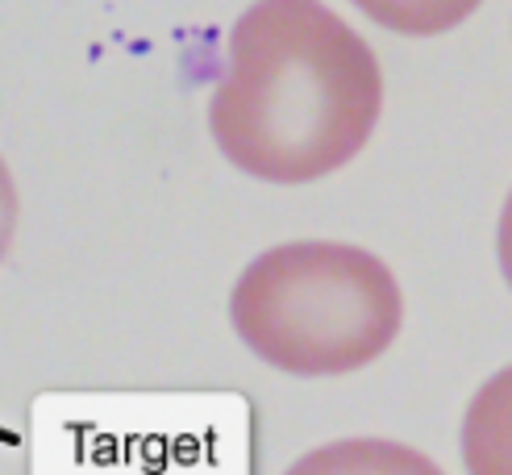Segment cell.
<instances>
[{
	"label": "cell",
	"instance_id": "obj_1",
	"mask_svg": "<svg viewBox=\"0 0 512 475\" xmlns=\"http://www.w3.org/2000/svg\"><path fill=\"white\" fill-rule=\"evenodd\" d=\"M379 105V63L334 9L263 0L229 30L209 130L238 171L296 188L346 167L371 142Z\"/></svg>",
	"mask_w": 512,
	"mask_h": 475
},
{
	"label": "cell",
	"instance_id": "obj_2",
	"mask_svg": "<svg viewBox=\"0 0 512 475\" xmlns=\"http://www.w3.org/2000/svg\"><path fill=\"white\" fill-rule=\"evenodd\" d=\"M229 321L267 367L317 380L375 363L400 334L404 296L363 246L284 242L238 275Z\"/></svg>",
	"mask_w": 512,
	"mask_h": 475
},
{
	"label": "cell",
	"instance_id": "obj_3",
	"mask_svg": "<svg viewBox=\"0 0 512 475\" xmlns=\"http://www.w3.org/2000/svg\"><path fill=\"white\" fill-rule=\"evenodd\" d=\"M30 475H246V430L217 396H55Z\"/></svg>",
	"mask_w": 512,
	"mask_h": 475
},
{
	"label": "cell",
	"instance_id": "obj_4",
	"mask_svg": "<svg viewBox=\"0 0 512 475\" xmlns=\"http://www.w3.org/2000/svg\"><path fill=\"white\" fill-rule=\"evenodd\" d=\"M467 475H512V367L496 371L463 417Z\"/></svg>",
	"mask_w": 512,
	"mask_h": 475
},
{
	"label": "cell",
	"instance_id": "obj_5",
	"mask_svg": "<svg viewBox=\"0 0 512 475\" xmlns=\"http://www.w3.org/2000/svg\"><path fill=\"white\" fill-rule=\"evenodd\" d=\"M284 475H446L421 450L392 438H342L300 455Z\"/></svg>",
	"mask_w": 512,
	"mask_h": 475
},
{
	"label": "cell",
	"instance_id": "obj_6",
	"mask_svg": "<svg viewBox=\"0 0 512 475\" xmlns=\"http://www.w3.org/2000/svg\"><path fill=\"white\" fill-rule=\"evenodd\" d=\"M17 230V188H13V175L0 159V259L9 255V242Z\"/></svg>",
	"mask_w": 512,
	"mask_h": 475
},
{
	"label": "cell",
	"instance_id": "obj_7",
	"mask_svg": "<svg viewBox=\"0 0 512 475\" xmlns=\"http://www.w3.org/2000/svg\"><path fill=\"white\" fill-rule=\"evenodd\" d=\"M496 250H500V271L512 288V192L504 200V213H500V234H496Z\"/></svg>",
	"mask_w": 512,
	"mask_h": 475
}]
</instances>
